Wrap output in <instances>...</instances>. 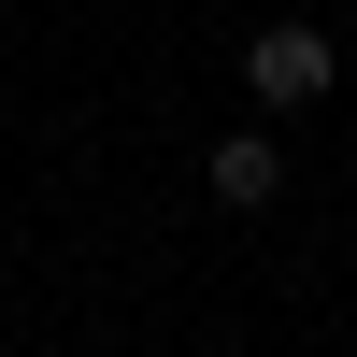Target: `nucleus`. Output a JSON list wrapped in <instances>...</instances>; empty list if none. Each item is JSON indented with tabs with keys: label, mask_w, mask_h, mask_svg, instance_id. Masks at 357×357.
<instances>
[{
	"label": "nucleus",
	"mask_w": 357,
	"mask_h": 357,
	"mask_svg": "<svg viewBox=\"0 0 357 357\" xmlns=\"http://www.w3.org/2000/svg\"><path fill=\"white\" fill-rule=\"evenodd\" d=\"M200 186H215V200H229V215H257V200H272V186H286V143H272V129H229V143H215V158H200Z\"/></svg>",
	"instance_id": "2"
},
{
	"label": "nucleus",
	"mask_w": 357,
	"mask_h": 357,
	"mask_svg": "<svg viewBox=\"0 0 357 357\" xmlns=\"http://www.w3.org/2000/svg\"><path fill=\"white\" fill-rule=\"evenodd\" d=\"M243 86H257L272 114H301V100H329V86H343V57H329V29L286 15V29H257V43H243Z\"/></svg>",
	"instance_id": "1"
}]
</instances>
